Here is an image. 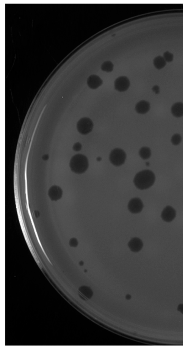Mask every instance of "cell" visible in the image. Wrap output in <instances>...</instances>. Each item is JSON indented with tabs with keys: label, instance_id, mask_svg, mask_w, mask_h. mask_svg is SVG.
<instances>
[{
	"label": "cell",
	"instance_id": "cell-14",
	"mask_svg": "<svg viewBox=\"0 0 183 350\" xmlns=\"http://www.w3.org/2000/svg\"><path fill=\"white\" fill-rule=\"evenodd\" d=\"M166 61L164 57L158 56L153 60V64L157 69H161L164 68L166 65Z\"/></svg>",
	"mask_w": 183,
	"mask_h": 350
},
{
	"label": "cell",
	"instance_id": "cell-3",
	"mask_svg": "<svg viewBox=\"0 0 183 350\" xmlns=\"http://www.w3.org/2000/svg\"><path fill=\"white\" fill-rule=\"evenodd\" d=\"M126 157V154L124 150L119 148H116L111 151L109 159L114 165L119 166L124 164Z\"/></svg>",
	"mask_w": 183,
	"mask_h": 350
},
{
	"label": "cell",
	"instance_id": "cell-18",
	"mask_svg": "<svg viewBox=\"0 0 183 350\" xmlns=\"http://www.w3.org/2000/svg\"><path fill=\"white\" fill-rule=\"evenodd\" d=\"M164 58L166 62H171L173 60V55L172 53L167 51L164 53Z\"/></svg>",
	"mask_w": 183,
	"mask_h": 350
},
{
	"label": "cell",
	"instance_id": "cell-20",
	"mask_svg": "<svg viewBox=\"0 0 183 350\" xmlns=\"http://www.w3.org/2000/svg\"><path fill=\"white\" fill-rule=\"evenodd\" d=\"M69 244L71 247H76L78 245V242L76 238H72L70 240Z\"/></svg>",
	"mask_w": 183,
	"mask_h": 350
},
{
	"label": "cell",
	"instance_id": "cell-25",
	"mask_svg": "<svg viewBox=\"0 0 183 350\" xmlns=\"http://www.w3.org/2000/svg\"><path fill=\"white\" fill-rule=\"evenodd\" d=\"M149 163H146V165H147V166H149Z\"/></svg>",
	"mask_w": 183,
	"mask_h": 350
},
{
	"label": "cell",
	"instance_id": "cell-7",
	"mask_svg": "<svg viewBox=\"0 0 183 350\" xmlns=\"http://www.w3.org/2000/svg\"><path fill=\"white\" fill-rule=\"evenodd\" d=\"M176 215V211L171 206H167L162 212L161 217L163 221L167 222H171L174 220Z\"/></svg>",
	"mask_w": 183,
	"mask_h": 350
},
{
	"label": "cell",
	"instance_id": "cell-21",
	"mask_svg": "<svg viewBox=\"0 0 183 350\" xmlns=\"http://www.w3.org/2000/svg\"><path fill=\"white\" fill-rule=\"evenodd\" d=\"M152 90L157 94H159L160 93V88L158 85H155L152 88Z\"/></svg>",
	"mask_w": 183,
	"mask_h": 350
},
{
	"label": "cell",
	"instance_id": "cell-11",
	"mask_svg": "<svg viewBox=\"0 0 183 350\" xmlns=\"http://www.w3.org/2000/svg\"><path fill=\"white\" fill-rule=\"evenodd\" d=\"M78 294L81 299L85 301H88L92 297L93 292L90 287L83 286L78 289Z\"/></svg>",
	"mask_w": 183,
	"mask_h": 350
},
{
	"label": "cell",
	"instance_id": "cell-12",
	"mask_svg": "<svg viewBox=\"0 0 183 350\" xmlns=\"http://www.w3.org/2000/svg\"><path fill=\"white\" fill-rule=\"evenodd\" d=\"M150 108V104L145 100H142L138 102L135 106L136 111L140 114H146L149 110Z\"/></svg>",
	"mask_w": 183,
	"mask_h": 350
},
{
	"label": "cell",
	"instance_id": "cell-13",
	"mask_svg": "<svg viewBox=\"0 0 183 350\" xmlns=\"http://www.w3.org/2000/svg\"><path fill=\"white\" fill-rule=\"evenodd\" d=\"M172 115L176 117H180L183 116V103L178 102L174 104L171 108Z\"/></svg>",
	"mask_w": 183,
	"mask_h": 350
},
{
	"label": "cell",
	"instance_id": "cell-16",
	"mask_svg": "<svg viewBox=\"0 0 183 350\" xmlns=\"http://www.w3.org/2000/svg\"><path fill=\"white\" fill-rule=\"evenodd\" d=\"M114 67V65L111 61H106L102 64L101 69L104 71L109 73L113 70Z\"/></svg>",
	"mask_w": 183,
	"mask_h": 350
},
{
	"label": "cell",
	"instance_id": "cell-1",
	"mask_svg": "<svg viewBox=\"0 0 183 350\" xmlns=\"http://www.w3.org/2000/svg\"><path fill=\"white\" fill-rule=\"evenodd\" d=\"M155 180V174L151 171L146 170L141 171L135 175L133 183L136 187L140 190H144L151 187Z\"/></svg>",
	"mask_w": 183,
	"mask_h": 350
},
{
	"label": "cell",
	"instance_id": "cell-9",
	"mask_svg": "<svg viewBox=\"0 0 183 350\" xmlns=\"http://www.w3.org/2000/svg\"><path fill=\"white\" fill-rule=\"evenodd\" d=\"M87 84L90 88L96 89L103 84V81L99 76L92 75L88 78Z\"/></svg>",
	"mask_w": 183,
	"mask_h": 350
},
{
	"label": "cell",
	"instance_id": "cell-17",
	"mask_svg": "<svg viewBox=\"0 0 183 350\" xmlns=\"http://www.w3.org/2000/svg\"><path fill=\"white\" fill-rule=\"evenodd\" d=\"M181 141H182V137L179 134H175L171 137V143L173 145L175 146L180 144Z\"/></svg>",
	"mask_w": 183,
	"mask_h": 350
},
{
	"label": "cell",
	"instance_id": "cell-10",
	"mask_svg": "<svg viewBox=\"0 0 183 350\" xmlns=\"http://www.w3.org/2000/svg\"><path fill=\"white\" fill-rule=\"evenodd\" d=\"M128 246L130 250L134 253H137L142 250L143 247L142 241L140 238L135 237L132 238L128 243Z\"/></svg>",
	"mask_w": 183,
	"mask_h": 350
},
{
	"label": "cell",
	"instance_id": "cell-4",
	"mask_svg": "<svg viewBox=\"0 0 183 350\" xmlns=\"http://www.w3.org/2000/svg\"><path fill=\"white\" fill-rule=\"evenodd\" d=\"M94 128V123L90 119L83 117L77 122V128L80 134L86 135L91 132Z\"/></svg>",
	"mask_w": 183,
	"mask_h": 350
},
{
	"label": "cell",
	"instance_id": "cell-19",
	"mask_svg": "<svg viewBox=\"0 0 183 350\" xmlns=\"http://www.w3.org/2000/svg\"><path fill=\"white\" fill-rule=\"evenodd\" d=\"M82 145L79 142H77V143H75L73 146V150L76 152H78L80 151L82 149Z\"/></svg>",
	"mask_w": 183,
	"mask_h": 350
},
{
	"label": "cell",
	"instance_id": "cell-24",
	"mask_svg": "<svg viewBox=\"0 0 183 350\" xmlns=\"http://www.w3.org/2000/svg\"><path fill=\"white\" fill-rule=\"evenodd\" d=\"M83 264L84 263L83 261H80V266H83Z\"/></svg>",
	"mask_w": 183,
	"mask_h": 350
},
{
	"label": "cell",
	"instance_id": "cell-15",
	"mask_svg": "<svg viewBox=\"0 0 183 350\" xmlns=\"http://www.w3.org/2000/svg\"><path fill=\"white\" fill-rule=\"evenodd\" d=\"M139 154L143 160H147L150 158L151 155V149L147 147H143L140 149Z\"/></svg>",
	"mask_w": 183,
	"mask_h": 350
},
{
	"label": "cell",
	"instance_id": "cell-8",
	"mask_svg": "<svg viewBox=\"0 0 183 350\" xmlns=\"http://www.w3.org/2000/svg\"><path fill=\"white\" fill-rule=\"evenodd\" d=\"M63 191L61 187L54 185L50 188L48 191V196L52 201H57L62 198Z\"/></svg>",
	"mask_w": 183,
	"mask_h": 350
},
{
	"label": "cell",
	"instance_id": "cell-22",
	"mask_svg": "<svg viewBox=\"0 0 183 350\" xmlns=\"http://www.w3.org/2000/svg\"><path fill=\"white\" fill-rule=\"evenodd\" d=\"M49 158V157L48 155H47V154L46 155H44L42 157L43 160H44V161H47V160Z\"/></svg>",
	"mask_w": 183,
	"mask_h": 350
},
{
	"label": "cell",
	"instance_id": "cell-23",
	"mask_svg": "<svg viewBox=\"0 0 183 350\" xmlns=\"http://www.w3.org/2000/svg\"><path fill=\"white\" fill-rule=\"evenodd\" d=\"M97 160L98 161H100L102 160V158L100 157H98L97 159Z\"/></svg>",
	"mask_w": 183,
	"mask_h": 350
},
{
	"label": "cell",
	"instance_id": "cell-6",
	"mask_svg": "<svg viewBox=\"0 0 183 350\" xmlns=\"http://www.w3.org/2000/svg\"><path fill=\"white\" fill-rule=\"evenodd\" d=\"M143 204L142 200L139 198H134L129 201L128 208L131 213L134 214L140 213L142 210Z\"/></svg>",
	"mask_w": 183,
	"mask_h": 350
},
{
	"label": "cell",
	"instance_id": "cell-5",
	"mask_svg": "<svg viewBox=\"0 0 183 350\" xmlns=\"http://www.w3.org/2000/svg\"><path fill=\"white\" fill-rule=\"evenodd\" d=\"M114 85V88L116 91L124 92L127 91L130 86V81L126 76H120L116 79Z\"/></svg>",
	"mask_w": 183,
	"mask_h": 350
},
{
	"label": "cell",
	"instance_id": "cell-2",
	"mask_svg": "<svg viewBox=\"0 0 183 350\" xmlns=\"http://www.w3.org/2000/svg\"><path fill=\"white\" fill-rule=\"evenodd\" d=\"M69 166L72 172L74 173L83 174L87 170L89 167L88 158L82 154H76L72 157Z\"/></svg>",
	"mask_w": 183,
	"mask_h": 350
}]
</instances>
